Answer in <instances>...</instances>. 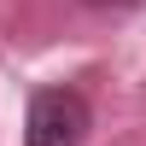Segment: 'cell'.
I'll return each instance as SVG.
<instances>
[{
	"instance_id": "6da1fadb",
	"label": "cell",
	"mask_w": 146,
	"mask_h": 146,
	"mask_svg": "<svg viewBox=\"0 0 146 146\" xmlns=\"http://www.w3.org/2000/svg\"><path fill=\"white\" fill-rule=\"evenodd\" d=\"M94 111L76 88H35L23 111V146H82Z\"/></svg>"
}]
</instances>
